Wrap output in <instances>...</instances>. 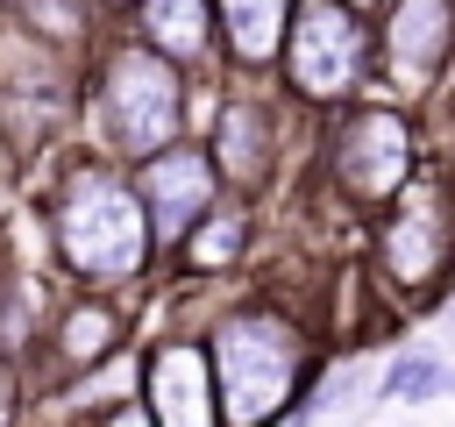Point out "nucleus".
I'll use <instances>...</instances> for the list:
<instances>
[{"label":"nucleus","instance_id":"nucleus-1","mask_svg":"<svg viewBox=\"0 0 455 427\" xmlns=\"http://www.w3.org/2000/svg\"><path fill=\"white\" fill-rule=\"evenodd\" d=\"M50 235H57V256L71 263V278H85V285H128L156 256V221L142 206V185H135V171H114V164L64 171V185L50 192Z\"/></svg>","mask_w":455,"mask_h":427},{"label":"nucleus","instance_id":"nucleus-2","mask_svg":"<svg viewBox=\"0 0 455 427\" xmlns=\"http://www.w3.org/2000/svg\"><path fill=\"white\" fill-rule=\"evenodd\" d=\"M185 107H192V71L171 64L164 50H149L142 36H121L92 57L85 114L114 157L142 164V157L185 142Z\"/></svg>","mask_w":455,"mask_h":427},{"label":"nucleus","instance_id":"nucleus-3","mask_svg":"<svg viewBox=\"0 0 455 427\" xmlns=\"http://www.w3.org/2000/svg\"><path fill=\"white\" fill-rule=\"evenodd\" d=\"M206 356H213V384H220V420L228 427H270L306 370H320V356H306V327L277 306H235L213 320L206 334Z\"/></svg>","mask_w":455,"mask_h":427},{"label":"nucleus","instance_id":"nucleus-4","mask_svg":"<svg viewBox=\"0 0 455 427\" xmlns=\"http://www.w3.org/2000/svg\"><path fill=\"white\" fill-rule=\"evenodd\" d=\"M284 93L306 107H348L363 100L370 71H377V21L348 0H299L291 36H284Z\"/></svg>","mask_w":455,"mask_h":427},{"label":"nucleus","instance_id":"nucleus-5","mask_svg":"<svg viewBox=\"0 0 455 427\" xmlns=\"http://www.w3.org/2000/svg\"><path fill=\"white\" fill-rule=\"evenodd\" d=\"M412 121L377 100H348V114L327 128V171L355 206H391L412 185Z\"/></svg>","mask_w":455,"mask_h":427},{"label":"nucleus","instance_id":"nucleus-6","mask_svg":"<svg viewBox=\"0 0 455 427\" xmlns=\"http://www.w3.org/2000/svg\"><path fill=\"white\" fill-rule=\"evenodd\" d=\"M455 64V0H384L377 7V78L398 100H427Z\"/></svg>","mask_w":455,"mask_h":427},{"label":"nucleus","instance_id":"nucleus-7","mask_svg":"<svg viewBox=\"0 0 455 427\" xmlns=\"http://www.w3.org/2000/svg\"><path fill=\"white\" fill-rule=\"evenodd\" d=\"M448 256H455V206H448V192H441L434 178H412V185L391 199V221H384V235H377V263H384L391 285L419 292L427 278L448 270Z\"/></svg>","mask_w":455,"mask_h":427},{"label":"nucleus","instance_id":"nucleus-8","mask_svg":"<svg viewBox=\"0 0 455 427\" xmlns=\"http://www.w3.org/2000/svg\"><path fill=\"white\" fill-rule=\"evenodd\" d=\"M135 391L156 413V427H228L220 420V384L206 342H156L135 363Z\"/></svg>","mask_w":455,"mask_h":427},{"label":"nucleus","instance_id":"nucleus-9","mask_svg":"<svg viewBox=\"0 0 455 427\" xmlns=\"http://www.w3.org/2000/svg\"><path fill=\"white\" fill-rule=\"evenodd\" d=\"M135 185H142V206L156 221V242H185L199 228V214L228 192L220 171H213V157H206V142H171V149L142 157Z\"/></svg>","mask_w":455,"mask_h":427},{"label":"nucleus","instance_id":"nucleus-10","mask_svg":"<svg viewBox=\"0 0 455 427\" xmlns=\"http://www.w3.org/2000/svg\"><path fill=\"white\" fill-rule=\"evenodd\" d=\"M270 149H277V107L263 93H235L206 128V157H213L220 185L242 192V199L270 178Z\"/></svg>","mask_w":455,"mask_h":427},{"label":"nucleus","instance_id":"nucleus-11","mask_svg":"<svg viewBox=\"0 0 455 427\" xmlns=\"http://www.w3.org/2000/svg\"><path fill=\"white\" fill-rule=\"evenodd\" d=\"M213 14H220V57H228V71L263 78L284 57L299 0H213Z\"/></svg>","mask_w":455,"mask_h":427},{"label":"nucleus","instance_id":"nucleus-12","mask_svg":"<svg viewBox=\"0 0 455 427\" xmlns=\"http://www.w3.org/2000/svg\"><path fill=\"white\" fill-rule=\"evenodd\" d=\"M128 21H135V36H142L149 50H164V57L185 64V71H199V64L220 50V14H213V0H142Z\"/></svg>","mask_w":455,"mask_h":427},{"label":"nucleus","instance_id":"nucleus-13","mask_svg":"<svg viewBox=\"0 0 455 427\" xmlns=\"http://www.w3.org/2000/svg\"><path fill=\"white\" fill-rule=\"evenodd\" d=\"M121 306L114 299H71L64 306V320H57V342H50V356L64 363V370H100V363H114L121 356Z\"/></svg>","mask_w":455,"mask_h":427},{"label":"nucleus","instance_id":"nucleus-14","mask_svg":"<svg viewBox=\"0 0 455 427\" xmlns=\"http://www.w3.org/2000/svg\"><path fill=\"white\" fill-rule=\"evenodd\" d=\"M249 235H256V221H249V199L235 192V199H213L178 249H185V263H192L199 278H213V270H235V263L249 256Z\"/></svg>","mask_w":455,"mask_h":427},{"label":"nucleus","instance_id":"nucleus-15","mask_svg":"<svg viewBox=\"0 0 455 427\" xmlns=\"http://www.w3.org/2000/svg\"><path fill=\"white\" fill-rule=\"evenodd\" d=\"M448 391H455V363L427 349V356H391L370 399H377V406H398V399H419V406H427V399H448Z\"/></svg>","mask_w":455,"mask_h":427},{"label":"nucleus","instance_id":"nucleus-16","mask_svg":"<svg viewBox=\"0 0 455 427\" xmlns=\"http://www.w3.org/2000/svg\"><path fill=\"white\" fill-rule=\"evenodd\" d=\"M36 320H43V292L28 278H0V363L21 370V356L36 342Z\"/></svg>","mask_w":455,"mask_h":427},{"label":"nucleus","instance_id":"nucleus-17","mask_svg":"<svg viewBox=\"0 0 455 427\" xmlns=\"http://www.w3.org/2000/svg\"><path fill=\"white\" fill-rule=\"evenodd\" d=\"M107 427H156V413H149L142 391H135V399H114V406H107Z\"/></svg>","mask_w":455,"mask_h":427},{"label":"nucleus","instance_id":"nucleus-18","mask_svg":"<svg viewBox=\"0 0 455 427\" xmlns=\"http://www.w3.org/2000/svg\"><path fill=\"white\" fill-rule=\"evenodd\" d=\"M0 427H14V363H0Z\"/></svg>","mask_w":455,"mask_h":427},{"label":"nucleus","instance_id":"nucleus-19","mask_svg":"<svg viewBox=\"0 0 455 427\" xmlns=\"http://www.w3.org/2000/svg\"><path fill=\"white\" fill-rule=\"evenodd\" d=\"M92 7H100V14H135L142 0H92Z\"/></svg>","mask_w":455,"mask_h":427},{"label":"nucleus","instance_id":"nucleus-20","mask_svg":"<svg viewBox=\"0 0 455 427\" xmlns=\"http://www.w3.org/2000/svg\"><path fill=\"white\" fill-rule=\"evenodd\" d=\"M348 7H363V14H377V7H384V0H348Z\"/></svg>","mask_w":455,"mask_h":427}]
</instances>
